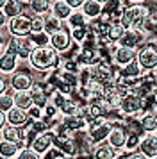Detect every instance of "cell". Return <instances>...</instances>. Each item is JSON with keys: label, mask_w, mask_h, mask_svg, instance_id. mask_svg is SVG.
<instances>
[{"label": "cell", "mask_w": 157, "mask_h": 159, "mask_svg": "<svg viewBox=\"0 0 157 159\" xmlns=\"http://www.w3.org/2000/svg\"><path fill=\"white\" fill-rule=\"evenodd\" d=\"M123 34H125V27H123L120 22H116V23H111V25H109V30H107L105 38L111 45H118V41L121 39Z\"/></svg>", "instance_id": "31"}, {"label": "cell", "mask_w": 157, "mask_h": 159, "mask_svg": "<svg viewBox=\"0 0 157 159\" xmlns=\"http://www.w3.org/2000/svg\"><path fill=\"white\" fill-rule=\"evenodd\" d=\"M50 6H52V0H30L27 7L32 13V16H45L50 13Z\"/></svg>", "instance_id": "26"}, {"label": "cell", "mask_w": 157, "mask_h": 159, "mask_svg": "<svg viewBox=\"0 0 157 159\" xmlns=\"http://www.w3.org/2000/svg\"><path fill=\"white\" fill-rule=\"evenodd\" d=\"M50 43V34L45 32V30H39V32H30L27 38H25V45L29 48H39V47H48Z\"/></svg>", "instance_id": "22"}, {"label": "cell", "mask_w": 157, "mask_h": 159, "mask_svg": "<svg viewBox=\"0 0 157 159\" xmlns=\"http://www.w3.org/2000/svg\"><path fill=\"white\" fill-rule=\"evenodd\" d=\"M139 141H141V136H139V134L127 132V139H125V145H123V150L136 152L137 150V147H139Z\"/></svg>", "instance_id": "35"}, {"label": "cell", "mask_w": 157, "mask_h": 159, "mask_svg": "<svg viewBox=\"0 0 157 159\" xmlns=\"http://www.w3.org/2000/svg\"><path fill=\"white\" fill-rule=\"evenodd\" d=\"M130 4H143V2H146V0H128Z\"/></svg>", "instance_id": "47"}, {"label": "cell", "mask_w": 157, "mask_h": 159, "mask_svg": "<svg viewBox=\"0 0 157 159\" xmlns=\"http://www.w3.org/2000/svg\"><path fill=\"white\" fill-rule=\"evenodd\" d=\"M111 127H113V123L107 122V120H105V122L98 123L96 127H93V129L84 130V132H86V139H87V143L91 145V147L104 143V141L107 139V136H109V132H111Z\"/></svg>", "instance_id": "8"}, {"label": "cell", "mask_w": 157, "mask_h": 159, "mask_svg": "<svg viewBox=\"0 0 157 159\" xmlns=\"http://www.w3.org/2000/svg\"><path fill=\"white\" fill-rule=\"evenodd\" d=\"M4 125H6V115L0 111V130H2V127H4Z\"/></svg>", "instance_id": "45"}, {"label": "cell", "mask_w": 157, "mask_h": 159, "mask_svg": "<svg viewBox=\"0 0 157 159\" xmlns=\"http://www.w3.org/2000/svg\"><path fill=\"white\" fill-rule=\"evenodd\" d=\"M64 2H66V4H68V6H70L71 9H73V11L80 9V6L84 4V0H64Z\"/></svg>", "instance_id": "41"}, {"label": "cell", "mask_w": 157, "mask_h": 159, "mask_svg": "<svg viewBox=\"0 0 157 159\" xmlns=\"http://www.w3.org/2000/svg\"><path fill=\"white\" fill-rule=\"evenodd\" d=\"M27 63L36 72H50V70L59 66L61 57L52 47H39V48H32L30 50Z\"/></svg>", "instance_id": "2"}, {"label": "cell", "mask_w": 157, "mask_h": 159, "mask_svg": "<svg viewBox=\"0 0 157 159\" xmlns=\"http://www.w3.org/2000/svg\"><path fill=\"white\" fill-rule=\"evenodd\" d=\"M139 125L145 134H155L157 130V118L154 115V111H145L141 113V118H139Z\"/></svg>", "instance_id": "24"}, {"label": "cell", "mask_w": 157, "mask_h": 159, "mask_svg": "<svg viewBox=\"0 0 157 159\" xmlns=\"http://www.w3.org/2000/svg\"><path fill=\"white\" fill-rule=\"evenodd\" d=\"M136 61L139 63L143 72H155L157 70V47L154 41H146L137 48Z\"/></svg>", "instance_id": "3"}, {"label": "cell", "mask_w": 157, "mask_h": 159, "mask_svg": "<svg viewBox=\"0 0 157 159\" xmlns=\"http://www.w3.org/2000/svg\"><path fill=\"white\" fill-rule=\"evenodd\" d=\"M146 39V34L137 29H125V34L118 41V47H128V48H139Z\"/></svg>", "instance_id": "10"}, {"label": "cell", "mask_w": 157, "mask_h": 159, "mask_svg": "<svg viewBox=\"0 0 157 159\" xmlns=\"http://www.w3.org/2000/svg\"><path fill=\"white\" fill-rule=\"evenodd\" d=\"M125 159H148V157H146V156H143L139 150H136V152H127Z\"/></svg>", "instance_id": "40"}, {"label": "cell", "mask_w": 157, "mask_h": 159, "mask_svg": "<svg viewBox=\"0 0 157 159\" xmlns=\"http://www.w3.org/2000/svg\"><path fill=\"white\" fill-rule=\"evenodd\" d=\"M120 23L125 29H137L146 34V25L150 23V9L146 4H130L123 15Z\"/></svg>", "instance_id": "1"}, {"label": "cell", "mask_w": 157, "mask_h": 159, "mask_svg": "<svg viewBox=\"0 0 157 159\" xmlns=\"http://www.w3.org/2000/svg\"><path fill=\"white\" fill-rule=\"evenodd\" d=\"M91 156H93V159H113L114 156H116V150H113V148L104 141V143L93 147Z\"/></svg>", "instance_id": "30"}, {"label": "cell", "mask_w": 157, "mask_h": 159, "mask_svg": "<svg viewBox=\"0 0 157 159\" xmlns=\"http://www.w3.org/2000/svg\"><path fill=\"white\" fill-rule=\"evenodd\" d=\"M29 147L34 152H38L39 156H43L45 152H48L54 147V132L48 130V132H43V134H36V138L30 141Z\"/></svg>", "instance_id": "15"}, {"label": "cell", "mask_w": 157, "mask_h": 159, "mask_svg": "<svg viewBox=\"0 0 157 159\" xmlns=\"http://www.w3.org/2000/svg\"><path fill=\"white\" fill-rule=\"evenodd\" d=\"M29 122H30V120H29V116H27V111H23V109H20V107H13L6 113V123L7 125H13V127L21 129V127L29 125Z\"/></svg>", "instance_id": "17"}, {"label": "cell", "mask_w": 157, "mask_h": 159, "mask_svg": "<svg viewBox=\"0 0 157 159\" xmlns=\"http://www.w3.org/2000/svg\"><path fill=\"white\" fill-rule=\"evenodd\" d=\"M30 30L32 32L43 30V16H30Z\"/></svg>", "instance_id": "39"}, {"label": "cell", "mask_w": 157, "mask_h": 159, "mask_svg": "<svg viewBox=\"0 0 157 159\" xmlns=\"http://www.w3.org/2000/svg\"><path fill=\"white\" fill-rule=\"evenodd\" d=\"M154 115H155V118H157V109H155V111H154ZM155 134H157V130H155Z\"/></svg>", "instance_id": "49"}, {"label": "cell", "mask_w": 157, "mask_h": 159, "mask_svg": "<svg viewBox=\"0 0 157 159\" xmlns=\"http://www.w3.org/2000/svg\"><path fill=\"white\" fill-rule=\"evenodd\" d=\"M48 47H52L57 54H66L71 48V38H70V30L63 27V29L56 30L50 34V43Z\"/></svg>", "instance_id": "7"}, {"label": "cell", "mask_w": 157, "mask_h": 159, "mask_svg": "<svg viewBox=\"0 0 157 159\" xmlns=\"http://www.w3.org/2000/svg\"><path fill=\"white\" fill-rule=\"evenodd\" d=\"M86 25H89V22H87V18H86L80 11H71V15L66 18V22H64V27L68 30L71 29H77V27H86Z\"/></svg>", "instance_id": "27"}, {"label": "cell", "mask_w": 157, "mask_h": 159, "mask_svg": "<svg viewBox=\"0 0 157 159\" xmlns=\"http://www.w3.org/2000/svg\"><path fill=\"white\" fill-rule=\"evenodd\" d=\"M82 15L87 18V22H93V20H98L100 13H102V4L96 2V0H84V4L78 9Z\"/></svg>", "instance_id": "21"}, {"label": "cell", "mask_w": 157, "mask_h": 159, "mask_svg": "<svg viewBox=\"0 0 157 159\" xmlns=\"http://www.w3.org/2000/svg\"><path fill=\"white\" fill-rule=\"evenodd\" d=\"M63 27H64V23L61 22V20H57L56 16H52L50 13L43 16V30H45V32L52 34V32H56V30L63 29Z\"/></svg>", "instance_id": "33"}, {"label": "cell", "mask_w": 157, "mask_h": 159, "mask_svg": "<svg viewBox=\"0 0 157 159\" xmlns=\"http://www.w3.org/2000/svg\"><path fill=\"white\" fill-rule=\"evenodd\" d=\"M152 159H157V156H155V157H152Z\"/></svg>", "instance_id": "51"}, {"label": "cell", "mask_w": 157, "mask_h": 159, "mask_svg": "<svg viewBox=\"0 0 157 159\" xmlns=\"http://www.w3.org/2000/svg\"><path fill=\"white\" fill-rule=\"evenodd\" d=\"M14 159H41V156L38 152H34L30 147H23V148H20V152L16 154Z\"/></svg>", "instance_id": "37"}, {"label": "cell", "mask_w": 157, "mask_h": 159, "mask_svg": "<svg viewBox=\"0 0 157 159\" xmlns=\"http://www.w3.org/2000/svg\"><path fill=\"white\" fill-rule=\"evenodd\" d=\"M7 88H9V82H7V79L0 75V95H2V93H7Z\"/></svg>", "instance_id": "42"}, {"label": "cell", "mask_w": 157, "mask_h": 159, "mask_svg": "<svg viewBox=\"0 0 157 159\" xmlns=\"http://www.w3.org/2000/svg\"><path fill=\"white\" fill-rule=\"evenodd\" d=\"M6 2H7V0H0V9L4 7V4H6Z\"/></svg>", "instance_id": "48"}, {"label": "cell", "mask_w": 157, "mask_h": 159, "mask_svg": "<svg viewBox=\"0 0 157 159\" xmlns=\"http://www.w3.org/2000/svg\"><path fill=\"white\" fill-rule=\"evenodd\" d=\"M113 159H125V156H121V150L118 152V154H116V156H114Z\"/></svg>", "instance_id": "46"}, {"label": "cell", "mask_w": 157, "mask_h": 159, "mask_svg": "<svg viewBox=\"0 0 157 159\" xmlns=\"http://www.w3.org/2000/svg\"><path fill=\"white\" fill-rule=\"evenodd\" d=\"M18 68H20V61H18V57L4 48V50L0 52V75L7 79V77H9L13 72H16Z\"/></svg>", "instance_id": "14"}, {"label": "cell", "mask_w": 157, "mask_h": 159, "mask_svg": "<svg viewBox=\"0 0 157 159\" xmlns=\"http://www.w3.org/2000/svg\"><path fill=\"white\" fill-rule=\"evenodd\" d=\"M143 107H145V102L139 95H136L134 91H130L127 97H123L120 102V113L121 116H130V118H134V116L141 115L143 113Z\"/></svg>", "instance_id": "4"}, {"label": "cell", "mask_w": 157, "mask_h": 159, "mask_svg": "<svg viewBox=\"0 0 157 159\" xmlns=\"http://www.w3.org/2000/svg\"><path fill=\"white\" fill-rule=\"evenodd\" d=\"M4 48H6V36L0 32V52L4 50Z\"/></svg>", "instance_id": "44"}, {"label": "cell", "mask_w": 157, "mask_h": 159, "mask_svg": "<svg viewBox=\"0 0 157 159\" xmlns=\"http://www.w3.org/2000/svg\"><path fill=\"white\" fill-rule=\"evenodd\" d=\"M143 68L139 66V63L137 61H130L128 65L121 66V68H118V77L123 80H137L143 77Z\"/></svg>", "instance_id": "18"}, {"label": "cell", "mask_w": 157, "mask_h": 159, "mask_svg": "<svg viewBox=\"0 0 157 159\" xmlns=\"http://www.w3.org/2000/svg\"><path fill=\"white\" fill-rule=\"evenodd\" d=\"M61 123L68 129L70 134H77V132H84L86 130V120L84 116L75 115V116H63Z\"/></svg>", "instance_id": "20"}, {"label": "cell", "mask_w": 157, "mask_h": 159, "mask_svg": "<svg viewBox=\"0 0 157 159\" xmlns=\"http://www.w3.org/2000/svg\"><path fill=\"white\" fill-rule=\"evenodd\" d=\"M136 54L137 50L136 48H128V47H114L113 50V56H111V61H113V65L116 68H121V66L128 65L130 61H134L136 59Z\"/></svg>", "instance_id": "12"}, {"label": "cell", "mask_w": 157, "mask_h": 159, "mask_svg": "<svg viewBox=\"0 0 157 159\" xmlns=\"http://www.w3.org/2000/svg\"><path fill=\"white\" fill-rule=\"evenodd\" d=\"M4 25H7V16L4 15V11L0 9V29H2Z\"/></svg>", "instance_id": "43"}, {"label": "cell", "mask_w": 157, "mask_h": 159, "mask_svg": "<svg viewBox=\"0 0 157 159\" xmlns=\"http://www.w3.org/2000/svg\"><path fill=\"white\" fill-rule=\"evenodd\" d=\"M7 30H9L11 36L25 39L32 32L30 30V16L20 15V16H14V18H9L7 20Z\"/></svg>", "instance_id": "5"}, {"label": "cell", "mask_w": 157, "mask_h": 159, "mask_svg": "<svg viewBox=\"0 0 157 159\" xmlns=\"http://www.w3.org/2000/svg\"><path fill=\"white\" fill-rule=\"evenodd\" d=\"M71 11L73 9L64 2V0H52V6H50V15L56 16L57 20H61V22H66V18L71 15Z\"/></svg>", "instance_id": "23"}, {"label": "cell", "mask_w": 157, "mask_h": 159, "mask_svg": "<svg viewBox=\"0 0 157 159\" xmlns=\"http://www.w3.org/2000/svg\"><path fill=\"white\" fill-rule=\"evenodd\" d=\"M137 150L141 152L143 156H146L148 159L155 157L157 156V134H145V136H141Z\"/></svg>", "instance_id": "19"}, {"label": "cell", "mask_w": 157, "mask_h": 159, "mask_svg": "<svg viewBox=\"0 0 157 159\" xmlns=\"http://www.w3.org/2000/svg\"><path fill=\"white\" fill-rule=\"evenodd\" d=\"M87 34H89V25H86V27H77V29H71L70 30L71 43L80 45L86 39V36H87Z\"/></svg>", "instance_id": "34"}, {"label": "cell", "mask_w": 157, "mask_h": 159, "mask_svg": "<svg viewBox=\"0 0 157 159\" xmlns=\"http://www.w3.org/2000/svg\"><path fill=\"white\" fill-rule=\"evenodd\" d=\"M14 107V100H13V93H2L0 95V111L6 115L9 109H13Z\"/></svg>", "instance_id": "36"}, {"label": "cell", "mask_w": 157, "mask_h": 159, "mask_svg": "<svg viewBox=\"0 0 157 159\" xmlns=\"http://www.w3.org/2000/svg\"><path fill=\"white\" fill-rule=\"evenodd\" d=\"M13 100H14V107H20L23 111H27L32 106V97L29 91H13Z\"/></svg>", "instance_id": "32"}, {"label": "cell", "mask_w": 157, "mask_h": 159, "mask_svg": "<svg viewBox=\"0 0 157 159\" xmlns=\"http://www.w3.org/2000/svg\"><path fill=\"white\" fill-rule=\"evenodd\" d=\"M29 93H30V97H32V104L38 106V107L43 109L47 104H48V93H47V88H45L43 82L34 80L32 86L29 88Z\"/></svg>", "instance_id": "16"}, {"label": "cell", "mask_w": 157, "mask_h": 159, "mask_svg": "<svg viewBox=\"0 0 157 159\" xmlns=\"http://www.w3.org/2000/svg\"><path fill=\"white\" fill-rule=\"evenodd\" d=\"M54 147L63 152V156H66V157H77L78 156V143L73 136H66V138L54 136Z\"/></svg>", "instance_id": "13"}, {"label": "cell", "mask_w": 157, "mask_h": 159, "mask_svg": "<svg viewBox=\"0 0 157 159\" xmlns=\"http://www.w3.org/2000/svg\"><path fill=\"white\" fill-rule=\"evenodd\" d=\"M125 139H127V127L121 125V123H113L111 127V132L107 136V145L113 148V150L120 152L123 150V145H125Z\"/></svg>", "instance_id": "9"}, {"label": "cell", "mask_w": 157, "mask_h": 159, "mask_svg": "<svg viewBox=\"0 0 157 159\" xmlns=\"http://www.w3.org/2000/svg\"><path fill=\"white\" fill-rule=\"evenodd\" d=\"M27 116H29V120H30V122H34V120H41V118H43V109L32 104V106L27 109Z\"/></svg>", "instance_id": "38"}, {"label": "cell", "mask_w": 157, "mask_h": 159, "mask_svg": "<svg viewBox=\"0 0 157 159\" xmlns=\"http://www.w3.org/2000/svg\"><path fill=\"white\" fill-rule=\"evenodd\" d=\"M59 115L61 116H75L80 115V106L73 100L71 97H66L63 100V104L59 106Z\"/></svg>", "instance_id": "29"}, {"label": "cell", "mask_w": 157, "mask_h": 159, "mask_svg": "<svg viewBox=\"0 0 157 159\" xmlns=\"http://www.w3.org/2000/svg\"><path fill=\"white\" fill-rule=\"evenodd\" d=\"M2 11L7 16V20L14 18V16L25 15V7H23V4H21L20 0H7L6 4H4V7H2Z\"/></svg>", "instance_id": "28"}, {"label": "cell", "mask_w": 157, "mask_h": 159, "mask_svg": "<svg viewBox=\"0 0 157 159\" xmlns=\"http://www.w3.org/2000/svg\"><path fill=\"white\" fill-rule=\"evenodd\" d=\"M155 47H157V45H155Z\"/></svg>", "instance_id": "52"}, {"label": "cell", "mask_w": 157, "mask_h": 159, "mask_svg": "<svg viewBox=\"0 0 157 159\" xmlns=\"http://www.w3.org/2000/svg\"><path fill=\"white\" fill-rule=\"evenodd\" d=\"M68 159H75V157H68Z\"/></svg>", "instance_id": "50"}, {"label": "cell", "mask_w": 157, "mask_h": 159, "mask_svg": "<svg viewBox=\"0 0 157 159\" xmlns=\"http://www.w3.org/2000/svg\"><path fill=\"white\" fill-rule=\"evenodd\" d=\"M9 88L13 89V91H29V88L32 86V82H34V77L30 75V72L27 70H16L9 75Z\"/></svg>", "instance_id": "6"}, {"label": "cell", "mask_w": 157, "mask_h": 159, "mask_svg": "<svg viewBox=\"0 0 157 159\" xmlns=\"http://www.w3.org/2000/svg\"><path fill=\"white\" fill-rule=\"evenodd\" d=\"M20 143H14V141H7L0 138V159H14L16 154L20 152Z\"/></svg>", "instance_id": "25"}, {"label": "cell", "mask_w": 157, "mask_h": 159, "mask_svg": "<svg viewBox=\"0 0 157 159\" xmlns=\"http://www.w3.org/2000/svg\"><path fill=\"white\" fill-rule=\"evenodd\" d=\"M6 50L14 54L20 63L21 61H27L29 56H30V48L25 45V39H20V38H14V36H11L6 41Z\"/></svg>", "instance_id": "11"}]
</instances>
